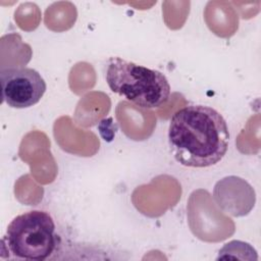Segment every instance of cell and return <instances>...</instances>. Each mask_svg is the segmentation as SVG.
Instances as JSON below:
<instances>
[{"label": "cell", "mask_w": 261, "mask_h": 261, "mask_svg": "<svg viewBox=\"0 0 261 261\" xmlns=\"http://www.w3.org/2000/svg\"><path fill=\"white\" fill-rule=\"evenodd\" d=\"M3 241L10 253L17 258L46 260L57 244L54 220L42 210L24 212L10 221Z\"/></svg>", "instance_id": "cell-3"}, {"label": "cell", "mask_w": 261, "mask_h": 261, "mask_svg": "<svg viewBox=\"0 0 261 261\" xmlns=\"http://www.w3.org/2000/svg\"><path fill=\"white\" fill-rule=\"evenodd\" d=\"M213 198L223 212L237 217L249 214L256 201L252 186L236 175L218 180L213 189Z\"/></svg>", "instance_id": "cell-5"}, {"label": "cell", "mask_w": 261, "mask_h": 261, "mask_svg": "<svg viewBox=\"0 0 261 261\" xmlns=\"http://www.w3.org/2000/svg\"><path fill=\"white\" fill-rule=\"evenodd\" d=\"M2 100L9 107L22 109L37 104L46 92V82L33 68L25 66L1 68Z\"/></svg>", "instance_id": "cell-4"}, {"label": "cell", "mask_w": 261, "mask_h": 261, "mask_svg": "<svg viewBox=\"0 0 261 261\" xmlns=\"http://www.w3.org/2000/svg\"><path fill=\"white\" fill-rule=\"evenodd\" d=\"M105 79L113 93L141 108H158L170 96V85L162 72L120 57L108 60Z\"/></svg>", "instance_id": "cell-2"}, {"label": "cell", "mask_w": 261, "mask_h": 261, "mask_svg": "<svg viewBox=\"0 0 261 261\" xmlns=\"http://www.w3.org/2000/svg\"><path fill=\"white\" fill-rule=\"evenodd\" d=\"M167 136L174 159L187 167L215 165L228 149L226 121L209 106L190 105L175 111L170 118Z\"/></svg>", "instance_id": "cell-1"}, {"label": "cell", "mask_w": 261, "mask_h": 261, "mask_svg": "<svg viewBox=\"0 0 261 261\" xmlns=\"http://www.w3.org/2000/svg\"><path fill=\"white\" fill-rule=\"evenodd\" d=\"M258 260L257 251L249 243L233 240L223 245L219 250L216 260Z\"/></svg>", "instance_id": "cell-6"}]
</instances>
